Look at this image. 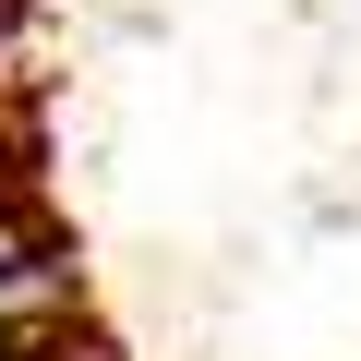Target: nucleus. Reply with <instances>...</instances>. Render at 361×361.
Listing matches in <instances>:
<instances>
[{
	"label": "nucleus",
	"mask_w": 361,
	"mask_h": 361,
	"mask_svg": "<svg viewBox=\"0 0 361 361\" xmlns=\"http://www.w3.org/2000/svg\"><path fill=\"white\" fill-rule=\"evenodd\" d=\"M0 37H13V0H0Z\"/></svg>",
	"instance_id": "nucleus-1"
}]
</instances>
